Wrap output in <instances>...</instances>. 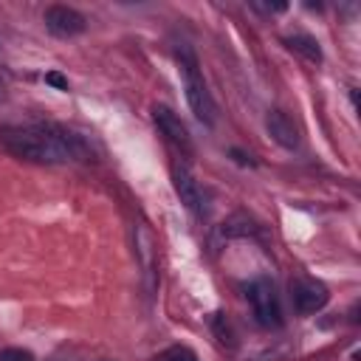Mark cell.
I'll return each mask as SVG.
<instances>
[{
  "label": "cell",
  "mask_w": 361,
  "mask_h": 361,
  "mask_svg": "<svg viewBox=\"0 0 361 361\" xmlns=\"http://www.w3.org/2000/svg\"><path fill=\"white\" fill-rule=\"evenodd\" d=\"M0 147L8 155L31 164H68L90 158V147L79 133L51 121L0 127Z\"/></svg>",
  "instance_id": "cell-1"
},
{
  "label": "cell",
  "mask_w": 361,
  "mask_h": 361,
  "mask_svg": "<svg viewBox=\"0 0 361 361\" xmlns=\"http://www.w3.org/2000/svg\"><path fill=\"white\" fill-rule=\"evenodd\" d=\"M178 62H180V73H183L186 102H189L195 118L212 127V124L217 121V104H214V99H212V93H209L206 82H203V73H200V68H197L195 51H192L189 45H180V48H178Z\"/></svg>",
  "instance_id": "cell-2"
},
{
  "label": "cell",
  "mask_w": 361,
  "mask_h": 361,
  "mask_svg": "<svg viewBox=\"0 0 361 361\" xmlns=\"http://www.w3.org/2000/svg\"><path fill=\"white\" fill-rule=\"evenodd\" d=\"M245 299L251 305V313L257 319L259 327H279L282 324V307H279V296L276 288L268 276H254L245 285Z\"/></svg>",
  "instance_id": "cell-3"
},
{
  "label": "cell",
  "mask_w": 361,
  "mask_h": 361,
  "mask_svg": "<svg viewBox=\"0 0 361 361\" xmlns=\"http://www.w3.org/2000/svg\"><path fill=\"white\" fill-rule=\"evenodd\" d=\"M290 299H293L296 313L310 316V313H319V310L330 302V290H327V285H322L319 279L299 276V279L290 282Z\"/></svg>",
  "instance_id": "cell-4"
},
{
  "label": "cell",
  "mask_w": 361,
  "mask_h": 361,
  "mask_svg": "<svg viewBox=\"0 0 361 361\" xmlns=\"http://www.w3.org/2000/svg\"><path fill=\"white\" fill-rule=\"evenodd\" d=\"M42 23L45 28L59 37V39H71V37H79L85 28H87V20L82 11L71 8V6H48L45 14H42Z\"/></svg>",
  "instance_id": "cell-5"
},
{
  "label": "cell",
  "mask_w": 361,
  "mask_h": 361,
  "mask_svg": "<svg viewBox=\"0 0 361 361\" xmlns=\"http://www.w3.org/2000/svg\"><path fill=\"white\" fill-rule=\"evenodd\" d=\"M152 118H155V124H158V130H161V135L169 141V144H175L180 152H192V135H189V130H186V124L180 121V116L175 113V110H169L166 104H155L152 107Z\"/></svg>",
  "instance_id": "cell-6"
},
{
  "label": "cell",
  "mask_w": 361,
  "mask_h": 361,
  "mask_svg": "<svg viewBox=\"0 0 361 361\" xmlns=\"http://www.w3.org/2000/svg\"><path fill=\"white\" fill-rule=\"evenodd\" d=\"M265 127H268V135L279 147H285V149H296L299 147V127L293 124V118L285 110H271L268 118H265Z\"/></svg>",
  "instance_id": "cell-7"
},
{
  "label": "cell",
  "mask_w": 361,
  "mask_h": 361,
  "mask_svg": "<svg viewBox=\"0 0 361 361\" xmlns=\"http://www.w3.org/2000/svg\"><path fill=\"white\" fill-rule=\"evenodd\" d=\"M172 183H175V192L180 197V203L195 212V214H203V192L197 186V180L192 178V172L186 166H175L172 169Z\"/></svg>",
  "instance_id": "cell-8"
},
{
  "label": "cell",
  "mask_w": 361,
  "mask_h": 361,
  "mask_svg": "<svg viewBox=\"0 0 361 361\" xmlns=\"http://www.w3.org/2000/svg\"><path fill=\"white\" fill-rule=\"evenodd\" d=\"M285 42H288L290 51H296V54L305 56L307 62H322V48H319V42H316L310 34H290Z\"/></svg>",
  "instance_id": "cell-9"
},
{
  "label": "cell",
  "mask_w": 361,
  "mask_h": 361,
  "mask_svg": "<svg viewBox=\"0 0 361 361\" xmlns=\"http://www.w3.org/2000/svg\"><path fill=\"white\" fill-rule=\"evenodd\" d=\"M257 231V223L248 217V214H234L226 226H223V234L226 237H245V234H254Z\"/></svg>",
  "instance_id": "cell-10"
},
{
  "label": "cell",
  "mask_w": 361,
  "mask_h": 361,
  "mask_svg": "<svg viewBox=\"0 0 361 361\" xmlns=\"http://www.w3.org/2000/svg\"><path fill=\"white\" fill-rule=\"evenodd\" d=\"M212 330L217 333V341L226 347H234V333H231V327H228V322H226V316L223 313H214L212 316Z\"/></svg>",
  "instance_id": "cell-11"
},
{
  "label": "cell",
  "mask_w": 361,
  "mask_h": 361,
  "mask_svg": "<svg viewBox=\"0 0 361 361\" xmlns=\"http://www.w3.org/2000/svg\"><path fill=\"white\" fill-rule=\"evenodd\" d=\"M155 361H197V355H195L189 347L175 344V347H166L164 353H158Z\"/></svg>",
  "instance_id": "cell-12"
},
{
  "label": "cell",
  "mask_w": 361,
  "mask_h": 361,
  "mask_svg": "<svg viewBox=\"0 0 361 361\" xmlns=\"http://www.w3.org/2000/svg\"><path fill=\"white\" fill-rule=\"evenodd\" d=\"M0 361H34V353L23 350V347H3L0 350Z\"/></svg>",
  "instance_id": "cell-13"
},
{
  "label": "cell",
  "mask_w": 361,
  "mask_h": 361,
  "mask_svg": "<svg viewBox=\"0 0 361 361\" xmlns=\"http://www.w3.org/2000/svg\"><path fill=\"white\" fill-rule=\"evenodd\" d=\"M45 82H48V85H54V87H59V90H68V79H65L62 73H56V71L45 73Z\"/></svg>",
  "instance_id": "cell-14"
}]
</instances>
